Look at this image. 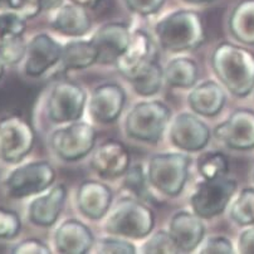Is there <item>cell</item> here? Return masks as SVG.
I'll return each instance as SVG.
<instances>
[{
  "label": "cell",
  "mask_w": 254,
  "mask_h": 254,
  "mask_svg": "<svg viewBox=\"0 0 254 254\" xmlns=\"http://www.w3.org/2000/svg\"><path fill=\"white\" fill-rule=\"evenodd\" d=\"M211 67L216 78L235 97L254 91V54L237 44L224 42L214 49Z\"/></svg>",
  "instance_id": "obj_1"
},
{
  "label": "cell",
  "mask_w": 254,
  "mask_h": 254,
  "mask_svg": "<svg viewBox=\"0 0 254 254\" xmlns=\"http://www.w3.org/2000/svg\"><path fill=\"white\" fill-rule=\"evenodd\" d=\"M160 46L173 53L199 48L205 39L203 20L194 10L173 11L155 25Z\"/></svg>",
  "instance_id": "obj_2"
},
{
  "label": "cell",
  "mask_w": 254,
  "mask_h": 254,
  "mask_svg": "<svg viewBox=\"0 0 254 254\" xmlns=\"http://www.w3.org/2000/svg\"><path fill=\"white\" fill-rule=\"evenodd\" d=\"M155 227V214L137 197H124L108 211L103 224L106 233L126 239H143Z\"/></svg>",
  "instance_id": "obj_3"
},
{
  "label": "cell",
  "mask_w": 254,
  "mask_h": 254,
  "mask_svg": "<svg viewBox=\"0 0 254 254\" xmlns=\"http://www.w3.org/2000/svg\"><path fill=\"white\" fill-rule=\"evenodd\" d=\"M170 119L171 111L168 105L161 101H142L130 110L125 130L133 140L155 143L162 137Z\"/></svg>",
  "instance_id": "obj_4"
},
{
  "label": "cell",
  "mask_w": 254,
  "mask_h": 254,
  "mask_svg": "<svg viewBox=\"0 0 254 254\" xmlns=\"http://www.w3.org/2000/svg\"><path fill=\"white\" fill-rule=\"evenodd\" d=\"M190 157L181 152H165L152 156L147 165V179L155 190L166 196H178L188 181Z\"/></svg>",
  "instance_id": "obj_5"
},
{
  "label": "cell",
  "mask_w": 254,
  "mask_h": 254,
  "mask_svg": "<svg viewBox=\"0 0 254 254\" xmlns=\"http://www.w3.org/2000/svg\"><path fill=\"white\" fill-rule=\"evenodd\" d=\"M238 184L227 175L204 179L197 183L190 197L192 211L201 219H211L225 211L237 194Z\"/></svg>",
  "instance_id": "obj_6"
},
{
  "label": "cell",
  "mask_w": 254,
  "mask_h": 254,
  "mask_svg": "<svg viewBox=\"0 0 254 254\" xmlns=\"http://www.w3.org/2000/svg\"><path fill=\"white\" fill-rule=\"evenodd\" d=\"M95 128L83 121H74L60 127L51 135L52 150L61 160L67 162L78 161L83 159L96 145Z\"/></svg>",
  "instance_id": "obj_7"
},
{
  "label": "cell",
  "mask_w": 254,
  "mask_h": 254,
  "mask_svg": "<svg viewBox=\"0 0 254 254\" xmlns=\"http://www.w3.org/2000/svg\"><path fill=\"white\" fill-rule=\"evenodd\" d=\"M86 103V91L78 83L60 81L52 87L47 98V114L54 124H70L81 120Z\"/></svg>",
  "instance_id": "obj_8"
},
{
  "label": "cell",
  "mask_w": 254,
  "mask_h": 254,
  "mask_svg": "<svg viewBox=\"0 0 254 254\" xmlns=\"http://www.w3.org/2000/svg\"><path fill=\"white\" fill-rule=\"evenodd\" d=\"M56 170L46 160L28 162L11 171L5 181L8 194L15 199L42 194L53 185Z\"/></svg>",
  "instance_id": "obj_9"
},
{
  "label": "cell",
  "mask_w": 254,
  "mask_h": 254,
  "mask_svg": "<svg viewBox=\"0 0 254 254\" xmlns=\"http://www.w3.org/2000/svg\"><path fill=\"white\" fill-rule=\"evenodd\" d=\"M34 131L19 116L0 120V157L9 164L20 162L34 146Z\"/></svg>",
  "instance_id": "obj_10"
},
{
  "label": "cell",
  "mask_w": 254,
  "mask_h": 254,
  "mask_svg": "<svg viewBox=\"0 0 254 254\" xmlns=\"http://www.w3.org/2000/svg\"><path fill=\"white\" fill-rule=\"evenodd\" d=\"M214 136L232 150L248 151L254 149V111L249 108L235 110L214 128Z\"/></svg>",
  "instance_id": "obj_11"
},
{
  "label": "cell",
  "mask_w": 254,
  "mask_h": 254,
  "mask_svg": "<svg viewBox=\"0 0 254 254\" xmlns=\"http://www.w3.org/2000/svg\"><path fill=\"white\" fill-rule=\"evenodd\" d=\"M170 141L180 151L196 152L205 149L210 138L209 126L192 114L183 112L170 125Z\"/></svg>",
  "instance_id": "obj_12"
},
{
  "label": "cell",
  "mask_w": 254,
  "mask_h": 254,
  "mask_svg": "<svg viewBox=\"0 0 254 254\" xmlns=\"http://www.w3.org/2000/svg\"><path fill=\"white\" fill-rule=\"evenodd\" d=\"M91 166L102 179H117L130 168V154L121 141L108 138L93 149Z\"/></svg>",
  "instance_id": "obj_13"
},
{
  "label": "cell",
  "mask_w": 254,
  "mask_h": 254,
  "mask_svg": "<svg viewBox=\"0 0 254 254\" xmlns=\"http://www.w3.org/2000/svg\"><path fill=\"white\" fill-rule=\"evenodd\" d=\"M62 57V46L46 33L35 35L29 42L24 69L29 77H41L57 65Z\"/></svg>",
  "instance_id": "obj_14"
},
{
  "label": "cell",
  "mask_w": 254,
  "mask_h": 254,
  "mask_svg": "<svg viewBox=\"0 0 254 254\" xmlns=\"http://www.w3.org/2000/svg\"><path fill=\"white\" fill-rule=\"evenodd\" d=\"M126 102L124 88L116 83H105L93 89L88 101V112L98 124H112L121 116Z\"/></svg>",
  "instance_id": "obj_15"
},
{
  "label": "cell",
  "mask_w": 254,
  "mask_h": 254,
  "mask_svg": "<svg viewBox=\"0 0 254 254\" xmlns=\"http://www.w3.org/2000/svg\"><path fill=\"white\" fill-rule=\"evenodd\" d=\"M131 34L128 27L121 22L107 23L98 28L91 39L97 49V63L115 64L130 43Z\"/></svg>",
  "instance_id": "obj_16"
},
{
  "label": "cell",
  "mask_w": 254,
  "mask_h": 254,
  "mask_svg": "<svg viewBox=\"0 0 254 254\" xmlns=\"http://www.w3.org/2000/svg\"><path fill=\"white\" fill-rule=\"evenodd\" d=\"M112 190L102 181L84 180L77 189L76 204L87 219L101 220L110 211L112 204Z\"/></svg>",
  "instance_id": "obj_17"
},
{
  "label": "cell",
  "mask_w": 254,
  "mask_h": 254,
  "mask_svg": "<svg viewBox=\"0 0 254 254\" xmlns=\"http://www.w3.org/2000/svg\"><path fill=\"white\" fill-rule=\"evenodd\" d=\"M169 232L180 253L196 251L205 238V225L194 211L180 210L174 214Z\"/></svg>",
  "instance_id": "obj_18"
},
{
  "label": "cell",
  "mask_w": 254,
  "mask_h": 254,
  "mask_svg": "<svg viewBox=\"0 0 254 254\" xmlns=\"http://www.w3.org/2000/svg\"><path fill=\"white\" fill-rule=\"evenodd\" d=\"M54 246L58 253L86 254L92 251L95 237L92 230L78 219H67L54 232Z\"/></svg>",
  "instance_id": "obj_19"
},
{
  "label": "cell",
  "mask_w": 254,
  "mask_h": 254,
  "mask_svg": "<svg viewBox=\"0 0 254 254\" xmlns=\"http://www.w3.org/2000/svg\"><path fill=\"white\" fill-rule=\"evenodd\" d=\"M67 200V188L63 184L52 187L48 192L35 197L29 204L28 216L34 225L48 228L56 224Z\"/></svg>",
  "instance_id": "obj_20"
},
{
  "label": "cell",
  "mask_w": 254,
  "mask_h": 254,
  "mask_svg": "<svg viewBox=\"0 0 254 254\" xmlns=\"http://www.w3.org/2000/svg\"><path fill=\"white\" fill-rule=\"evenodd\" d=\"M151 48L152 44L150 35L145 30L136 29L131 34L130 43L127 48L115 63L117 70L125 78L130 81L151 60L150 58Z\"/></svg>",
  "instance_id": "obj_21"
},
{
  "label": "cell",
  "mask_w": 254,
  "mask_h": 254,
  "mask_svg": "<svg viewBox=\"0 0 254 254\" xmlns=\"http://www.w3.org/2000/svg\"><path fill=\"white\" fill-rule=\"evenodd\" d=\"M227 101L224 87L215 81H205L190 91L188 103L196 115L204 117L216 116Z\"/></svg>",
  "instance_id": "obj_22"
},
{
  "label": "cell",
  "mask_w": 254,
  "mask_h": 254,
  "mask_svg": "<svg viewBox=\"0 0 254 254\" xmlns=\"http://www.w3.org/2000/svg\"><path fill=\"white\" fill-rule=\"evenodd\" d=\"M52 28L58 33L68 37H82L87 34L92 27L86 8L74 3L64 4L56 9L51 22Z\"/></svg>",
  "instance_id": "obj_23"
},
{
  "label": "cell",
  "mask_w": 254,
  "mask_h": 254,
  "mask_svg": "<svg viewBox=\"0 0 254 254\" xmlns=\"http://www.w3.org/2000/svg\"><path fill=\"white\" fill-rule=\"evenodd\" d=\"M98 53L92 41H70L62 47L61 63L64 69H86L96 64Z\"/></svg>",
  "instance_id": "obj_24"
},
{
  "label": "cell",
  "mask_w": 254,
  "mask_h": 254,
  "mask_svg": "<svg viewBox=\"0 0 254 254\" xmlns=\"http://www.w3.org/2000/svg\"><path fill=\"white\" fill-rule=\"evenodd\" d=\"M229 30L234 39L254 46V0H241L229 18Z\"/></svg>",
  "instance_id": "obj_25"
},
{
  "label": "cell",
  "mask_w": 254,
  "mask_h": 254,
  "mask_svg": "<svg viewBox=\"0 0 254 254\" xmlns=\"http://www.w3.org/2000/svg\"><path fill=\"white\" fill-rule=\"evenodd\" d=\"M199 68L191 58H174L164 68V79L174 88H191L196 84Z\"/></svg>",
  "instance_id": "obj_26"
},
{
  "label": "cell",
  "mask_w": 254,
  "mask_h": 254,
  "mask_svg": "<svg viewBox=\"0 0 254 254\" xmlns=\"http://www.w3.org/2000/svg\"><path fill=\"white\" fill-rule=\"evenodd\" d=\"M164 81V69L154 60H150L130 79L133 91L141 97H151L159 93Z\"/></svg>",
  "instance_id": "obj_27"
},
{
  "label": "cell",
  "mask_w": 254,
  "mask_h": 254,
  "mask_svg": "<svg viewBox=\"0 0 254 254\" xmlns=\"http://www.w3.org/2000/svg\"><path fill=\"white\" fill-rule=\"evenodd\" d=\"M230 218L241 227L254 224V188H244L237 194L230 206Z\"/></svg>",
  "instance_id": "obj_28"
},
{
  "label": "cell",
  "mask_w": 254,
  "mask_h": 254,
  "mask_svg": "<svg viewBox=\"0 0 254 254\" xmlns=\"http://www.w3.org/2000/svg\"><path fill=\"white\" fill-rule=\"evenodd\" d=\"M197 171L203 179H214L224 176L229 170L228 159L223 152L208 151L199 156L196 162Z\"/></svg>",
  "instance_id": "obj_29"
},
{
  "label": "cell",
  "mask_w": 254,
  "mask_h": 254,
  "mask_svg": "<svg viewBox=\"0 0 254 254\" xmlns=\"http://www.w3.org/2000/svg\"><path fill=\"white\" fill-rule=\"evenodd\" d=\"M149 185L147 174L141 165L131 166L124 175L125 189L130 191L133 197H137L142 201H146L150 197Z\"/></svg>",
  "instance_id": "obj_30"
},
{
  "label": "cell",
  "mask_w": 254,
  "mask_h": 254,
  "mask_svg": "<svg viewBox=\"0 0 254 254\" xmlns=\"http://www.w3.org/2000/svg\"><path fill=\"white\" fill-rule=\"evenodd\" d=\"M28 46L23 35L0 37V60L5 64H16L27 56Z\"/></svg>",
  "instance_id": "obj_31"
},
{
  "label": "cell",
  "mask_w": 254,
  "mask_h": 254,
  "mask_svg": "<svg viewBox=\"0 0 254 254\" xmlns=\"http://www.w3.org/2000/svg\"><path fill=\"white\" fill-rule=\"evenodd\" d=\"M141 252L147 254L180 253L169 230H157L141 247Z\"/></svg>",
  "instance_id": "obj_32"
},
{
  "label": "cell",
  "mask_w": 254,
  "mask_h": 254,
  "mask_svg": "<svg viewBox=\"0 0 254 254\" xmlns=\"http://www.w3.org/2000/svg\"><path fill=\"white\" fill-rule=\"evenodd\" d=\"M93 251L96 253L107 254H135L137 252V248L128 239L111 235L108 238H102L95 242Z\"/></svg>",
  "instance_id": "obj_33"
},
{
  "label": "cell",
  "mask_w": 254,
  "mask_h": 254,
  "mask_svg": "<svg viewBox=\"0 0 254 254\" xmlns=\"http://www.w3.org/2000/svg\"><path fill=\"white\" fill-rule=\"evenodd\" d=\"M27 28L25 18L18 11H5L0 14V37L23 35Z\"/></svg>",
  "instance_id": "obj_34"
},
{
  "label": "cell",
  "mask_w": 254,
  "mask_h": 254,
  "mask_svg": "<svg viewBox=\"0 0 254 254\" xmlns=\"http://www.w3.org/2000/svg\"><path fill=\"white\" fill-rule=\"evenodd\" d=\"M196 252L203 254H232L234 253V246L227 237L211 235L203 239Z\"/></svg>",
  "instance_id": "obj_35"
},
{
  "label": "cell",
  "mask_w": 254,
  "mask_h": 254,
  "mask_svg": "<svg viewBox=\"0 0 254 254\" xmlns=\"http://www.w3.org/2000/svg\"><path fill=\"white\" fill-rule=\"evenodd\" d=\"M19 215L13 210L0 208V239H13L19 234Z\"/></svg>",
  "instance_id": "obj_36"
},
{
  "label": "cell",
  "mask_w": 254,
  "mask_h": 254,
  "mask_svg": "<svg viewBox=\"0 0 254 254\" xmlns=\"http://www.w3.org/2000/svg\"><path fill=\"white\" fill-rule=\"evenodd\" d=\"M128 10L141 16L152 15L160 10L165 0H124Z\"/></svg>",
  "instance_id": "obj_37"
},
{
  "label": "cell",
  "mask_w": 254,
  "mask_h": 254,
  "mask_svg": "<svg viewBox=\"0 0 254 254\" xmlns=\"http://www.w3.org/2000/svg\"><path fill=\"white\" fill-rule=\"evenodd\" d=\"M13 253L15 254H49L52 253L49 247L41 239H25L16 244L13 248Z\"/></svg>",
  "instance_id": "obj_38"
},
{
  "label": "cell",
  "mask_w": 254,
  "mask_h": 254,
  "mask_svg": "<svg viewBox=\"0 0 254 254\" xmlns=\"http://www.w3.org/2000/svg\"><path fill=\"white\" fill-rule=\"evenodd\" d=\"M238 252L243 254H254V228H247L238 239Z\"/></svg>",
  "instance_id": "obj_39"
},
{
  "label": "cell",
  "mask_w": 254,
  "mask_h": 254,
  "mask_svg": "<svg viewBox=\"0 0 254 254\" xmlns=\"http://www.w3.org/2000/svg\"><path fill=\"white\" fill-rule=\"evenodd\" d=\"M43 10H56L63 4V0H42Z\"/></svg>",
  "instance_id": "obj_40"
},
{
  "label": "cell",
  "mask_w": 254,
  "mask_h": 254,
  "mask_svg": "<svg viewBox=\"0 0 254 254\" xmlns=\"http://www.w3.org/2000/svg\"><path fill=\"white\" fill-rule=\"evenodd\" d=\"M6 4L8 8H10L11 10H15L19 13V10L22 9L23 4H24V0H1Z\"/></svg>",
  "instance_id": "obj_41"
},
{
  "label": "cell",
  "mask_w": 254,
  "mask_h": 254,
  "mask_svg": "<svg viewBox=\"0 0 254 254\" xmlns=\"http://www.w3.org/2000/svg\"><path fill=\"white\" fill-rule=\"evenodd\" d=\"M70 1L77 4V5L83 6V8H93L97 4H100L102 0H70Z\"/></svg>",
  "instance_id": "obj_42"
},
{
  "label": "cell",
  "mask_w": 254,
  "mask_h": 254,
  "mask_svg": "<svg viewBox=\"0 0 254 254\" xmlns=\"http://www.w3.org/2000/svg\"><path fill=\"white\" fill-rule=\"evenodd\" d=\"M187 3H191V4H203V3H209L211 0H184Z\"/></svg>",
  "instance_id": "obj_43"
},
{
  "label": "cell",
  "mask_w": 254,
  "mask_h": 254,
  "mask_svg": "<svg viewBox=\"0 0 254 254\" xmlns=\"http://www.w3.org/2000/svg\"><path fill=\"white\" fill-rule=\"evenodd\" d=\"M4 74V63L1 62V60H0V78L3 77Z\"/></svg>",
  "instance_id": "obj_44"
},
{
  "label": "cell",
  "mask_w": 254,
  "mask_h": 254,
  "mask_svg": "<svg viewBox=\"0 0 254 254\" xmlns=\"http://www.w3.org/2000/svg\"><path fill=\"white\" fill-rule=\"evenodd\" d=\"M253 92H254V91H253Z\"/></svg>",
  "instance_id": "obj_45"
}]
</instances>
